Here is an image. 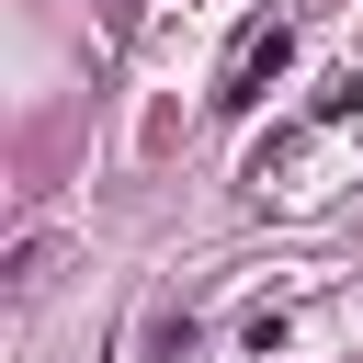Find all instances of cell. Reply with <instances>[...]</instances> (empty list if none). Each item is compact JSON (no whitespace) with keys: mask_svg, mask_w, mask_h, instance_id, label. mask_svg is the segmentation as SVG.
Masks as SVG:
<instances>
[{"mask_svg":"<svg viewBox=\"0 0 363 363\" xmlns=\"http://www.w3.org/2000/svg\"><path fill=\"white\" fill-rule=\"evenodd\" d=\"M329 113H363V79H340V91H329Z\"/></svg>","mask_w":363,"mask_h":363,"instance_id":"cell-2","label":"cell"},{"mask_svg":"<svg viewBox=\"0 0 363 363\" xmlns=\"http://www.w3.org/2000/svg\"><path fill=\"white\" fill-rule=\"evenodd\" d=\"M284 57H295V34H284V23H250V34H238V57H227V79H216V113H250V102H261V79H272Z\"/></svg>","mask_w":363,"mask_h":363,"instance_id":"cell-1","label":"cell"}]
</instances>
